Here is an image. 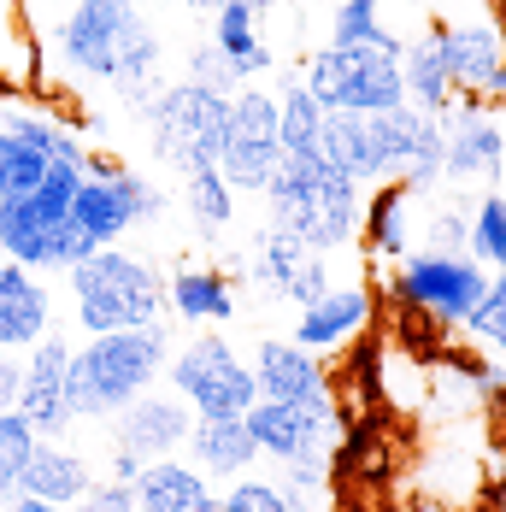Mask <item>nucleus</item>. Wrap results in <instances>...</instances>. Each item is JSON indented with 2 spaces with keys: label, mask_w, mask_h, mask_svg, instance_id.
<instances>
[{
  "label": "nucleus",
  "mask_w": 506,
  "mask_h": 512,
  "mask_svg": "<svg viewBox=\"0 0 506 512\" xmlns=\"http://www.w3.org/2000/svg\"><path fill=\"white\" fill-rule=\"evenodd\" d=\"M53 53L83 83H142L159 71V36L136 0H71L53 24Z\"/></svg>",
  "instance_id": "f257e3e1"
},
{
  "label": "nucleus",
  "mask_w": 506,
  "mask_h": 512,
  "mask_svg": "<svg viewBox=\"0 0 506 512\" xmlns=\"http://www.w3.org/2000/svg\"><path fill=\"white\" fill-rule=\"evenodd\" d=\"M259 195H265V212H271V230L301 236L312 254H342V248L359 242L365 189L324 159H283Z\"/></svg>",
  "instance_id": "f03ea898"
},
{
  "label": "nucleus",
  "mask_w": 506,
  "mask_h": 512,
  "mask_svg": "<svg viewBox=\"0 0 506 512\" xmlns=\"http://www.w3.org/2000/svg\"><path fill=\"white\" fill-rule=\"evenodd\" d=\"M171 359V324H142V330H112V336H83L71 354V412L83 418H112L136 395H148L153 377H165Z\"/></svg>",
  "instance_id": "7ed1b4c3"
},
{
  "label": "nucleus",
  "mask_w": 506,
  "mask_h": 512,
  "mask_svg": "<svg viewBox=\"0 0 506 512\" xmlns=\"http://www.w3.org/2000/svg\"><path fill=\"white\" fill-rule=\"evenodd\" d=\"M77 330L83 336H112V330H142L165 318V277L130 248H95L65 271Z\"/></svg>",
  "instance_id": "20e7f679"
},
{
  "label": "nucleus",
  "mask_w": 506,
  "mask_h": 512,
  "mask_svg": "<svg viewBox=\"0 0 506 512\" xmlns=\"http://www.w3.org/2000/svg\"><path fill=\"white\" fill-rule=\"evenodd\" d=\"M165 383L195 418H248V407L259 401L253 365H242V354L224 336H195L177 354L165 359Z\"/></svg>",
  "instance_id": "39448f33"
},
{
  "label": "nucleus",
  "mask_w": 506,
  "mask_h": 512,
  "mask_svg": "<svg viewBox=\"0 0 506 512\" xmlns=\"http://www.w3.org/2000/svg\"><path fill=\"white\" fill-rule=\"evenodd\" d=\"M224 118H230V95L218 89H201V83H171L159 106L148 112V142L153 159L171 165L177 177L195 171V165H218V148H224Z\"/></svg>",
  "instance_id": "423d86ee"
},
{
  "label": "nucleus",
  "mask_w": 506,
  "mask_h": 512,
  "mask_svg": "<svg viewBox=\"0 0 506 512\" xmlns=\"http://www.w3.org/2000/svg\"><path fill=\"white\" fill-rule=\"evenodd\" d=\"M301 83L312 89V101L324 112H389V106H406L401 89V65L389 53H371V48H324L301 65Z\"/></svg>",
  "instance_id": "0eeeda50"
},
{
  "label": "nucleus",
  "mask_w": 506,
  "mask_h": 512,
  "mask_svg": "<svg viewBox=\"0 0 506 512\" xmlns=\"http://www.w3.org/2000/svg\"><path fill=\"white\" fill-rule=\"evenodd\" d=\"M148 218H165V195L153 189L142 171H130V165H106V171H89L83 183H77V195H71V224L95 242V248H118L136 224H148Z\"/></svg>",
  "instance_id": "6e6552de"
},
{
  "label": "nucleus",
  "mask_w": 506,
  "mask_h": 512,
  "mask_svg": "<svg viewBox=\"0 0 506 512\" xmlns=\"http://www.w3.org/2000/svg\"><path fill=\"white\" fill-rule=\"evenodd\" d=\"M277 165H283L277 95H271V89H236V95H230V118H224V148H218L224 183H230L236 195H259Z\"/></svg>",
  "instance_id": "1a4fd4ad"
},
{
  "label": "nucleus",
  "mask_w": 506,
  "mask_h": 512,
  "mask_svg": "<svg viewBox=\"0 0 506 512\" xmlns=\"http://www.w3.org/2000/svg\"><path fill=\"white\" fill-rule=\"evenodd\" d=\"M489 277L477 259L465 254H406L401 277H395V295L424 318H442V324H465L471 312L483 307L489 295Z\"/></svg>",
  "instance_id": "9d476101"
},
{
  "label": "nucleus",
  "mask_w": 506,
  "mask_h": 512,
  "mask_svg": "<svg viewBox=\"0 0 506 512\" xmlns=\"http://www.w3.org/2000/svg\"><path fill=\"white\" fill-rule=\"evenodd\" d=\"M436 124H442V183L495 189L506 171V124L489 112V101L454 95L448 112H436Z\"/></svg>",
  "instance_id": "9b49d317"
},
{
  "label": "nucleus",
  "mask_w": 506,
  "mask_h": 512,
  "mask_svg": "<svg viewBox=\"0 0 506 512\" xmlns=\"http://www.w3.org/2000/svg\"><path fill=\"white\" fill-rule=\"evenodd\" d=\"M71 354H77V342L48 330L30 348V359H24V389H18V407L12 412L30 424L36 442H65L77 430V412H71Z\"/></svg>",
  "instance_id": "f8f14e48"
},
{
  "label": "nucleus",
  "mask_w": 506,
  "mask_h": 512,
  "mask_svg": "<svg viewBox=\"0 0 506 512\" xmlns=\"http://www.w3.org/2000/svg\"><path fill=\"white\" fill-rule=\"evenodd\" d=\"M248 430L259 442V460L295 465L312 454H330L336 442V395L324 401H253Z\"/></svg>",
  "instance_id": "ddd939ff"
},
{
  "label": "nucleus",
  "mask_w": 506,
  "mask_h": 512,
  "mask_svg": "<svg viewBox=\"0 0 506 512\" xmlns=\"http://www.w3.org/2000/svg\"><path fill=\"white\" fill-rule=\"evenodd\" d=\"M430 36H436V53H442L448 77H454V95L483 101V95H489V83L501 77V65H506L501 18H495V12H465V18L436 24Z\"/></svg>",
  "instance_id": "4468645a"
},
{
  "label": "nucleus",
  "mask_w": 506,
  "mask_h": 512,
  "mask_svg": "<svg viewBox=\"0 0 506 512\" xmlns=\"http://www.w3.org/2000/svg\"><path fill=\"white\" fill-rule=\"evenodd\" d=\"M189 424H195V412L183 407L171 389L159 395H136L124 412H112V448H124V454H136V460H177V448L189 442Z\"/></svg>",
  "instance_id": "2eb2a0df"
},
{
  "label": "nucleus",
  "mask_w": 506,
  "mask_h": 512,
  "mask_svg": "<svg viewBox=\"0 0 506 512\" xmlns=\"http://www.w3.org/2000/svg\"><path fill=\"white\" fill-rule=\"evenodd\" d=\"M365 324H371V289L365 283H336L324 301L301 307V324H295L289 342L306 348V354H342L365 336Z\"/></svg>",
  "instance_id": "dca6fc26"
},
{
  "label": "nucleus",
  "mask_w": 506,
  "mask_h": 512,
  "mask_svg": "<svg viewBox=\"0 0 506 512\" xmlns=\"http://www.w3.org/2000/svg\"><path fill=\"white\" fill-rule=\"evenodd\" d=\"M253 383L259 401H324L330 395V371L318 365V354H306L283 336H265L253 354Z\"/></svg>",
  "instance_id": "f3484780"
},
{
  "label": "nucleus",
  "mask_w": 506,
  "mask_h": 512,
  "mask_svg": "<svg viewBox=\"0 0 506 512\" xmlns=\"http://www.w3.org/2000/svg\"><path fill=\"white\" fill-rule=\"evenodd\" d=\"M183 448L195 454V471L206 483H236L259 465V442H253L248 418H195Z\"/></svg>",
  "instance_id": "a211bd4d"
},
{
  "label": "nucleus",
  "mask_w": 506,
  "mask_h": 512,
  "mask_svg": "<svg viewBox=\"0 0 506 512\" xmlns=\"http://www.w3.org/2000/svg\"><path fill=\"white\" fill-rule=\"evenodd\" d=\"M89 489H95V465L65 442H36L24 477H18V495H36V501H53V507H77Z\"/></svg>",
  "instance_id": "6ab92c4d"
},
{
  "label": "nucleus",
  "mask_w": 506,
  "mask_h": 512,
  "mask_svg": "<svg viewBox=\"0 0 506 512\" xmlns=\"http://www.w3.org/2000/svg\"><path fill=\"white\" fill-rule=\"evenodd\" d=\"M165 312L177 324H230L236 318V283L212 265H177L165 277Z\"/></svg>",
  "instance_id": "aec40b11"
},
{
  "label": "nucleus",
  "mask_w": 506,
  "mask_h": 512,
  "mask_svg": "<svg viewBox=\"0 0 506 512\" xmlns=\"http://www.w3.org/2000/svg\"><path fill=\"white\" fill-rule=\"evenodd\" d=\"M412 189L401 183H377L371 195H365V212H359V242H365V254L371 259H406L412 254V236H418V224H412Z\"/></svg>",
  "instance_id": "412c9836"
},
{
  "label": "nucleus",
  "mask_w": 506,
  "mask_h": 512,
  "mask_svg": "<svg viewBox=\"0 0 506 512\" xmlns=\"http://www.w3.org/2000/svg\"><path fill=\"white\" fill-rule=\"evenodd\" d=\"M130 495H136V512H218V489L183 460H153L130 483Z\"/></svg>",
  "instance_id": "4be33fe9"
},
{
  "label": "nucleus",
  "mask_w": 506,
  "mask_h": 512,
  "mask_svg": "<svg viewBox=\"0 0 506 512\" xmlns=\"http://www.w3.org/2000/svg\"><path fill=\"white\" fill-rule=\"evenodd\" d=\"M212 48H218V59L230 65L236 89L253 83V77H265V71L277 65V53H271L265 30H259V12H248V6H224V12H212Z\"/></svg>",
  "instance_id": "5701e85b"
},
{
  "label": "nucleus",
  "mask_w": 506,
  "mask_h": 512,
  "mask_svg": "<svg viewBox=\"0 0 506 512\" xmlns=\"http://www.w3.org/2000/svg\"><path fill=\"white\" fill-rule=\"evenodd\" d=\"M318 159L336 165L342 177H354L359 189H377V148L359 112H324L318 124Z\"/></svg>",
  "instance_id": "b1692460"
},
{
  "label": "nucleus",
  "mask_w": 506,
  "mask_h": 512,
  "mask_svg": "<svg viewBox=\"0 0 506 512\" xmlns=\"http://www.w3.org/2000/svg\"><path fill=\"white\" fill-rule=\"evenodd\" d=\"M401 89H406V106H418V112H448L454 101V77H448V65H442V53H436V36L424 30V36H406L401 42Z\"/></svg>",
  "instance_id": "393cba45"
},
{
  "label": "nucleus",
  "mask_w": 506,
  "mask_h": 512,
  "mask_svg": "<svg viewBox=\"0 0 506 512\" xmlns=\"http://www.w3.org/2000/svg\"><path fill=\"white\" fill-rule=\"evenodd\" d=\"M53 330V301L36 277H18L0 295V354H30Z\"/></svg>",
  "instance_id": "a878e982"
},
{
  "label": "nucleus",
  "mask_w": 506,
  "mask_h": 512,
  "mask_svg": "<svg viewBox=\"0 0 506 512\" xmlns=\"http://www.w3.org/2000/svg\"><path fill=\"white\" fill-rule=\"evenodd\" d=\"M42 83V42L24 24L18 0H0V95H24Z\"/></svg>",
  "instance_id": "bb28decb"
},
{
  "label": "nucleus",
  "mask_w": 506,
  "mask_h": 512,
  "mask_svg": "<svg viewBox=\"0 0 506 512\" xmlns=\"http://www.w3.org/2000/svg\"><path fill=\"white\" fill-rule=\"evenodd\" d=\"M318 124H324V106L312 101L301 77H283L277 89V142L283 159H318Z\"/></svg>",
  "instance_id": "cd10ccee"
},
{
  "label": "nucleus",
  "mask_w": 506,
  "mask_h": 512,
  "mask_svg": "<svg viewBox=\"0 0 506 512\" xmlns=\"http://www.w3.org/2000/svg\"><path fill=\"white\" fill-rule=\"evenodd\" d=\"M0 130L24 136L48 165H77V171H83V159H89V142H83L65 118H53V112H18V106H12V112L0 118Z\"/></svg>",
  "instance_id": "c85d7f7f"
},
{
  "label": "nucleus",
  "mask_w": 506,
  "mask_h": 512,
  "mask_svg": "<svg viewBox=\"0 0 506 512\" xmlns=\"http://www.w3.org/2000/svg\"><path fill=\"white\" fill-rule=\"evenodd\" d=\"M401 42L406 36H395L383 24V0H342L336 18H330V48H371L401 59Z\"/></svg>",
  "instance_id": "c756f323"
},
{
  "label": "nucleus",
  "mask_w": 506,
  "mask_h": 512,
  "mask_svg": "<svg viewBox=\"0 0 506 512\" xmlns=\"http://www.w3.org/2000/svg\"><path fill=\"white\" fill-rule=\"evenodd\" d=\"M183 206H189V218L201 224L206 236H218L236 218V189L224 183L218 165H195V171H183Z\"/></svg>",
  "instance_id": "7c9ffc66"
},
{
  "label": "nucleus",
  "mask_w": 506,
  "mask_h": 512,
  "mask_svg": "<svg viewBox=\"0 0 506 512\" xmlns=\"http://www.w3.org/2000/svg\"><path fill=\"white\" fill-rule=\"evenodd\" d=\"M465 259H477L483 271H506V189H483V195L471 201Z\"/></svg>",
  "instance_id": "2f4dec72"
},
{
  "label": "nucleus",
  "mask_w": 506,
  "mask_h": 512,
  "mask_svg": "<svg viewBox=\"0 0 506 512\" xmlns=\"http://www.w3.org/2000/svg\"><path fill=\"white\" fill-rule=\"evenodd\" d=\"M42 177H48V159L36 154L24 136L0 130V206L36 195V189H42Z\"/></svg>",
  "instance_id": "473e14b6"
},
{
  "label": "nucleus",
  "mask_w": 506,
  "mask_h": 512,
  "mask_svg": "<svg viewBox=\"0 0 506 512\" xmlns=\"http://www.w3.org/2000/svg\"><path fill=\"white\" fill-rule=\"evenodd\" d=\"M306 259H312V248H306L301 236H289V230H265V236H259V283L283 295V289L301 277Z\"/></svg>",
  "instance_id": "72a5a7b5"
},
{
  "label": "nucleus",
  "mask_w": 506,
  "mask_h": 512,
  "mask_svg": "<svg viewBox=\"0 0 506 512\" xmlns=\"http://www.w3.org/2000/svg\"><path fill=\"white\" fill-rule=\"evenodd\" d=\"M418 230H424V248H412V254H465V236H471V201L430 206V218H424Z\"/></svg>",
  "instance_id": "f704fd0d"
},
{
  "label": "nucleus",
  "mask_w": 506,
  "mask_h": 512,
  "mask_svg": "<svg viewBox=\"0 0 506 512\" xmlns=\"http://www.w3.org/2000/svg\"><path fill=\"white\" fill-rule=\"evenodd\" d=\"M30 448H36L30 424H24L18 412H0V507L18 495V477H24V465H30Z\"/></svg>",
  "instance_id": "c9c22d12"
},
{
  "label": "nucleus",
  "mask_w": 506,
  "mask_h": 512,
  "mask_svg": "<svg viewBox=\"0 0 506 512\" xmlns=\"http://www.w3.org/2000/svg\"><path fill=\"white\" fill-rule=\"evenodd\" d=\"M465 330H471V336H477V342L506 365V271L489 277V295H483V307L465 318Z\"/></svg>",
  "instance_id": "e433bc0d"
},
{
  "label": "nucleus",
  "mask_w": 506,
  "mask_h": 512,
  "mask_svg": "<svg viewBox=\"0 0 506 512\" xmlns=\"http://www.w3.org/2000/svg\"><path fill=\"white\" fill-rule=\"evenodd\" d=\"M218 512H289V501H283L265 477H236V483L218 495Z\"/></svg>",
  "instance_id": "4c0bfd02"
},
{
  "label": "nucleus",
  "mask_w": 506,
  "mask_h": 512,
  "mask_svg": "<svg viewBox=\"0 0 506 512\" xmlns=\"http://www.w3.org/2000/svg\"><path fill=\"white\" fill-rule=\"evenodd\" d=\"M330 289H336V277H330V254H312L301 265V277L283 289V301H289V307H312V301H324Z\"/></svg>",
  "instance_id": "58836bf2"
},
{
  "label": "nucleus",
  "mask_w": 506,
  "mask_h": 512,
  "mask_svg": "<svg viewBox=\"0 0 506 512\" xmlns=\"http://www.w3.org/2000/svg\"><path fill=\"white\" fill-rule=\"evenodd\" d=\"M189 83L218 89V95H236V77H230V65L218 59V48H212V42H201V48L189 53Z\"/></svg>",
  "instance_id": "ea45409f"
},
{
  "label": "nucleus",
  "mask_w": 506,
  "mask_h": 512,
  "mask_svg": "<svg viewBox=\"0 0 506 512\" xmlns=\"http://www.w3.org/2000/svg\"><path fill=\"white\" fill-rule=\"evenodd\" d=\"M65 512H136V495L124 483H95L77 507H65Z\"/></svg>",
  "instance_id": "a19ab883"
},
{
  "label": "nucleus",
  "mask_w": 506,
  "mask_h": 512,
  "mask_svg": "<svg viewBox=\"0 0 506 512\" xmlns=\"http://www.w3.org/2000/svg\"><path fill=\"white\" fill-rule=\"evenodd\" d=\"M18 389H24V359H18V354H0V412L18 407Z\"/></svg>",
  "instance_id": "79ce46f5"
},
{
  "label": "nucleus",
  "mask_w": 506,
  "mask_h": 512,
  "mask_svg": "<svg viewBox=\"0 0 506 512\" xmlns=\"http://www.w3.org/2000/svg\"><path fill=\"white\" fill-rule=\"evenodd\" d=\"M106 465H112V471H106V483H124V489L148 471V460H136V454H124V448H112V460H106Z\"/></svg>",
  "instance_id": "37998d69"
},
{
  "label": "nucleus",
  "mask_w": 506,
  "mask_h": 512,
  "mask_svg": "<svg viewBox=\"0 0 506 512\" xmlns=\"http://www.w3.org/2000/svg\"><path fill=\"white\" fill-rule=\"evenodd\" d=\"M189 6H195V12H206V18H212V12H224V6H248V12H271L277 0H189Z\"/></svg>",
  "instance_id": "c03bdc74"
},
{
  "label": "nucleus",
  "mask_w": 506,
  "mask_h": 512,
  "mask_svg": "<svg viewBox=\"0 0 506 512\" xmlns=\"http://www.w3.org/2000/svg\"><path fill=\"white\" fill-rule=\"evenodd\" d=\"M6 512H65V507H53V501H36V495H12V501H6Z\"/></svg>",
  "instance_id": "a18cd8bd"
},
{
  "label": "nucleus",
  "mask_w": 506,
  "mask_h": 512,
  "mask_svg": "<svg viewBox=\"0 0 506 512\" xmlns=\"http://www.w3.org/2000/svg\"><path fill=\"white\" fill-rule=\"evenodd\" d=\"M18 277H30V271H24V265H12V259H0V295H6Z\"/></svg>",
  "instance_id": "49530a36"
},
{
  "label": "nucleus",
  "mask_w": 506,
  "mask_h": 512,
  "mask_svg": "<svg viewBox=\"0 0 506 512\" xmlns=\"http://www.w3.org/2000/svg\"><path fill=\"white\" fill-rule=\"evenodd\" d=\"M495 412H501V436H506V389L495 395Z\"/></svg>",
  "instance_id": "de8ad7c7"
},
{
  "label": "nucleus",
  "mask_w": 506,
  "mask_h": 512,
  "mask_svg": "<svg viewBox=\"0 0 506 512\" xmlns=\"http://www.w3.org/2000/svg\"><path fill=\"white\" fill-rule=\"evenodd\" d=\"M495 512H506V477H501V489H495Z\"/></svg>",
  "instance_id": "09e8293b"
},
{
  "label": "nucleus",
  "mask_w": 506,
  "mask_h": 512,
  "mask_svg": "<svg viewBox=\"0 0 506 512\" xmlns=\"http://www.w3.org/2000/svg\"><path fill=\"white\" fill-rule=\"evenodd\" d=\"M489 6H495V12H501V18H506V0H489Z\"/></svg>",
  "instance_id": "8fccbe9b"
},
{
  "label": "nucleus",
  "mask_w": 506,
  "mask_h": 512,
  "mask_svg": "<svg viewBox=\"0 0 506 512\" xmlns=\"http://www.w3.org/2000/svg\"><path fill=\"white\" fill-rule=\"evenodd\" d=\"M412 512H442V507H412Z\"/></svg>",
  "instance_id": "3c124183"
},
{
  "label": "nucleus",
  "mask_w": 506,
  "mask_h": 512,
  "mask_svg": "<svg viewBox=\"0 0 506 512\" xmlns=\"http://www.w3.org/2000/svg\"><path fill=\"white\" fill-rule=\"evenodd\" d=\"M18 6H30V0H18Z\"/></svg>",
  "instance_id": "603ef678"
},
{
  "label": "nucleus",
  "mask_w": 506,
  "mask_h": 512,
  "mask_svg": "<svg viewBox=\"0 0 506 512\" xmlns=\"http://www.w3.org/2000/svg\"><path fill=\"white\" fill-rule=\"evenodd\" d=\"M0 512H6V507H0Z\"/></svg>",
  "instance_id": "864d4df0"
}]
</instances>
